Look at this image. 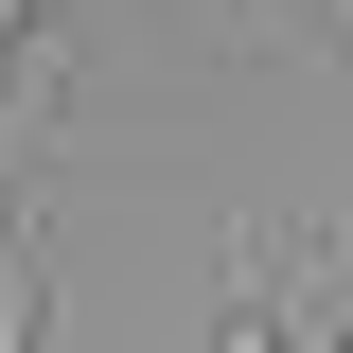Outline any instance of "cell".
<instances>
[{"label": "cell", "instance_id": "cell-1", "mask_svg": "<svg viewBox=\"0 0 353 353\" xmlns=\"http://www.w3.org/2000/svg\"><path fill=\"white\" fill-rule=\"evenodd\" d=\"M53 106H71V53H18V71H0V176H36V141H53Z\"/></svg>", "mask_w": 353, "mask_h": 353}, {"label": "cell", "instance_id": "cell-2", "mask_svg": "<svg viewBox=\"0 0 353 353\" xmlns=\"http://www.w3.org/2000/svg\"><path fill=\"white\" fill-rule=\"evenodd\" d=\"M36 318H53V265H36V230L0 212V353H36Z\"/></svg>", "mask_w": 353, "mask_h": 353}, {"label": "cell", "instance_id": "cell-3", "mask_svg": "<svg viewBox=\"0 0 353 353\" xmlns=\"http://www.w3.org/2000/svg\"><path fill=\"white\" fill-rule=\"evenodd\" d=\"M53 36V0H0V71H18V53H36Z\"/></svg>", "mask_w": 353, "mask_h": 353}, {"label": "cell", "instance_id": "cell-4", "mask_svg": "<svg viewBox=\"0 0 353 353\" xmlns=\"http://www.w3.org/2000/svg\"><path fill=\"white\" fill-rule=\"evenodd\" d=\"M318 18H336V36H353V0H318Z\"/></svg>", "mask_w": 353, "mask_h": 353}, {"label": "cell", "instance_id": "cell-5", "mask_svg": "<svg viewBox=\"0 0 353 353\" xmlns=\"http://www.w3.org/2000/svg\"><path fill=\"white\" fill-rule=\"evenodd\" d=\"M336 353H353V336H336Z\"/></svg>", "mask_w": 353, "mask_h": 353}]
</instances>
